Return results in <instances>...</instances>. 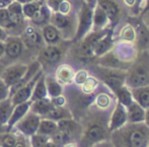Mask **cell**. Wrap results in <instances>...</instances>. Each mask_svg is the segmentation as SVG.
<instances>
[{"mask_svg":"<svg viewBox=\"0 0 149 147\" xmlns=\"http://www.w3.org/2000/svg\"><path fill=\"white\" fill-rule=\"evenodd\" d=\"M110 113L111 111H100L90 107L79 121L82 125V134L78 141L79 147H90L109 139Z\"/></svg>","mask_w":149,"mask_h":147,"instance_id":"1","label":"cell"},{"mask_svg":"<svg viewBox=\"0 0 149 147\" xmlns=\"http://www.w3.org/2000/svg\"><path fill=\"white\" fill-rule=\"evenodd\" d=\"M109 140L115 147H147L149 127L142 123H126L111 132Z\"/></svg>","mask_w":149,"mask_h":147,"instance_id":"2","label":"cell"},{"mask_svg":"<svg viewBox=\"0 0 149 147\" xmlns=\"http://www.w3.org/2000/svg\"><path fill=\"white\" fill-rule=\"evenodd\" d=\"M125 84L130 88L145 86L149 84V54L148 51L139 52L127 70Z\"/></svg>","mask_w":149,"mask_h":147,"instance_id":"3","label":"cell"},{"mask_svg":"<svg viewBox=\"0 0 149 147\" xmlns=\"http://www.w3.org/2000/svg\"><path fill=\"white\" fill-rule=\"evenodd\" d=\"M92 69L96 74L98 80L102 81L104 86L108 88L113 94L117 91V89L125 85L127 70L107 68V67H102L96 64H93Z\"/></svg>","mask_w":149,"mask_h":147,"instance_id":"4","label":"cell"},{"mask_svg":"<svg viewBox=\"0 0 149 147\" xmlns=\"http://www.w3.org/2000/svg\"><path fill=\"white\" fill-rule=\"evenodd\" d=\"M95 3L96 1L94 3L87 1H83L81 3L80 10L77 16L76 33L72 40L73 43L78 44L90 31H92V14H93V8Z\"/></svg>","mask_w":149,"mask_h":147,"instance_id":"5","label":"cell"},{"mask_svg":"<svg viewBox=\"0 0 149 147\" xmlns=\"http://www.w3.org/2000/svg\"><path fill=\"white\" fill-rule=\"evenodd\" d=\"M7 11L9 14V22L4 29L8 36H22L24 29L29 24L22 12V4L14 0L8 5Z\"/></svg>","mask_w":149,"mask_h":147,"instance_id":"6","label":"cell"},{"mask_svg":"<svg viewBox=\"0 0 149 147\" xmlns=\"http://www.w3.org/2000/svg\"><path fill=\"white\" fill-rule=\"evenodd\" d=\"M50 24L59 29L64 40H73L77 28V17H75L74 15L71 13L63 14L60 12H52Z\"/></svg>","mask_w":149,"mask_h":147,"instance_id":"7","label":"cell"},{"mask_svg":"<svg viewBox=\"0 0 149 147\" xmlns=\"http://www.w3.org/2000/svg\"><path fill=\"white\" fill-rule=\"evenodd\" d=\"M63 56H64V51L59 45H45L39 50L37 60L40 62L42 69L45 72L46 70L55 69L62 61Z\"/></svg>","mask_w":149,"mask_h":147,"instance_id":"8","label":"cell"},{"mask_svg":"<svg viewBox=\"0 0 149 147\" xmlns=\"http://www.w3.org/2000/svg\"><path fill=\"white\" fill-rule=\"evenodd\" d=\"M40 121H41V117L30 111L26 116L12 127L11 130L26 136V137H31V135L38 132Z\"/></svg>","mask_w":149,"mask_h":147,"instance_id":"9","label":"cell"},{"mask_svg":"<svg viewBox=\"0 0 149 147\" xmlns=\"http://www.w3.org/2000/svg\"><path fill=\"white\" fill-rule=\"evenodd\" d=\"M26 69H28V64H24V63L16 62L10 64L8 66H5L1 75V79L8 86L11 87L22 78Z\"/></svg>","mask_w":149,"mask_h":147,"instance_id":"10","label":"cell"},{"mask_svg":"<svg viewBox=\"0 0 149 147\" xmlns=\"http://www.w3.org/2000/svg\"><path fill=\"white\" fill-rule=\"evenodd\" d=\"M58 129L68 137L70 141L78 142L82 134V125L74 118L58 121Z\"/></svg>","mask_w":149,"mask_h":147,"instance_id":"11","label":"cell"},{"mask_svg":"<svg viewBox=\"0 0 149 147\" xmlns=\"http://www.w3.org/2000/svg\"><path fill=\"white\" fill-rule=\"evenodd\" d=\"M20 37L24 41L26 50H40L43 46H45L41 33V29L37 28L33 24H28Z\"/></svg>","mask_w":149,"mask_h":147,"instance_id":"12","label":"cell"},{"mask_svg":"<svg viewBox=\"0 0 149 147\" xmlns=\"http://www.w3.org/2000/svg\"><path fill=\"white\" fill-rule=\"evenodd\" d=\"M4 47H5L4 57L8 59L19 58L26 50L20 36H8L7 39L4 41Z\"/></svg>","mask_w":149,"mask_h":147,"instance_id":"13","label":"cell"},{"mask_svg":"<svg viewBox=\"0 0 149 147\" xmlns=\"http://www.w3.org/2000/svg\"><path fill=\"white\" fill-rule=\"evenodd\" d=\"M113 51L118 56L120 60L126 63H130V64H132L135 61L139 54V51L136 48L135 44L126 43V42H116Z\"/></svg>","mask_w":149,"mask_h":147,"instance_id":"14","label":"cell"},{"mask_svg":"<svg viewBox=\"0 0 149 147\" xmlns=\"http://www.w3.org/2000/svg\"><path fill=\"white\" fill-rule=\"evenodd\" d=\"M126 123H128L127 110L123 105H121L116 100V104L113 107L110 113V117H109V131L111 133V132L121 128Z\"/></svg>","mask_w":149,"mask_h":147,"instance_id":"15","label":"cell"},{"mask_svg":"<svg viewBox=\"0 0 149 147\" xmlns=\"http://www.w3.org/2000/svg\"><path fill=\"white\" fill-rule=\"evenodd\" d=\"M44 73V70L42 69L31 81H29L26 84H24V86H22L19 89H17L11 96V102L14 106L18 104H22V102H29L31 100V94H33V87H35V84L37 82V80L40 78L42 74Z\"/></svg>","mask_w":149,"mask_h":147,"instance_id":"16","label":"cell"},{"mask_svg":"<svg viewBox=\"0 0 149 147\" xmlns=\"http://www.w3.org/2000/svg\"><path fill=\"white\" fill-rule=\"evenodd\" d=\"M93 64L100 65L102 67H107V68H114V69H121V70H128L131 66L130 63L123 62L120 60L118 56L115 54L113 49L109 51L108 53L104 54L100 57H97L94 60Z\"/></svg>","mask_w":149,"mask_h":147,"instance_id":"17","label":"cell"},{"mask_svg":"<svg viewBox=\"0 0 149 147\" xmlns=\"http://www.w3.org/2000/svg\"><path fill=\"white\" fill-rule=\"evenodd\" d=\"M115 104H116V98L109 90V91H100L95 93L91 106L100 111H112Z\"/></svg>","mask_w":149,"mask_h":147,"instance_id":"18","label":"cell"},{"mask_svg":"<svg viewBox=\"0 0 149 147\" xmlns=\"http://www.w3.org/2000/svg\"><path fill=\"white\" fill-rule=\"evenodd\" d=\"M135 28L136 31V41L135 46L138 51H147L149 49V29L146 28L141 22H136L135 24H131Z\"/></svg>","mask_w":149,"mask_h":147,"instance_id":"19","label":"cell"},{"mask_svg":"<svg viewBox=\"0 0 149 147\" xmlns=\"http://www.w3.org/2000/svg\"><path fill=\"white\" fill-rule=\"evenodd\" d=\"M75 70L71 65L62 63L59 64L55 68L54 76L63 86H68L73 84V78H74Z\"/></svg>","mask_w":149,"mask_h":147,"instance_id":"20","label":"cell"},{"mask_svg":"<svg viewBox=\"0 0 149 147\" xmlns=\"http://www.w3.org/2000/svg\"><path fill=\"white\" fill-rule=\"evenodd\" d=\"M96 3L104 10L113 26H116L121 15V7L114 0H96Z\"/></svg>","mask_w":149,"mask_h":147,"instance_id":"21","label":"cell"},{"mask_svg":"<svg viewBox=\"0 0 149 147\" xmlns=\"http://www.w3.org/2000/svg\"><path fill=\"white\" fill-rule=\"evenodd\" d=\"M115 39H114V35H113V31L112 29H109V31L100 40H98V42L95 44L93 48V55L95 59L97 57H100L104 54L108 53L109 51L114 48L115 46Z\"/></svg>","mask_w":149,"mask_h":147,"instance_id":"22","label":"cell"},{"mask_svg":"<svg viewBox=\"0 0 149 147\" xmlns=\"http://www.w3.org/2000/svg\"><path fill=\"white\" fill-rule=\"evenodd\" d=\"M41 33L45 45L57 46L60 45L61 41L63 40L59 29L51 24H48L41 28Z\"/></svg>","mask_w":149,"mask_h":147,"instance_id":"23","label":"cell"},{"mask_svg":"<svg viewBox=\"0 0 149 147\" xmlns=\"http://www.w3.org/2000/svg\"><path fill=\"white\" fill-rule=\"evenodd\" d=\"M110 24V20L104 10L97 3H95L92 14V31H102L104 29H109Z\"/></svg>","mask_w":149,"mask_h":147,"instance_id":"24","label":"cell"},{"mask_svg":"<svg viewBox=\"0 0 149 147\" xmlns=\"http://www.w3.org/2000/svg\"><path fill=\"white\" fill-rule=\"evenodd\" d=\"M31 104V102L29 100V102H22V104H18V105H16V106H14L12 114H11V116H10V119H9V121H8L7 125H6V130H7V131H10V130L12 129V127H13L19 120H22V118L30 112Z\"/></svg>","mask_w":149,"mask_h":147,"instance_id":"25","label":"cell"},{"mask_svg":"<svg viewBox=\"0 0 149 147\" xmlns=\"http://www.w3.org/2000/svg\"><path fill=\"white\" fill-rule=\"evenodd\" d=\"M128 123H142L145 119V109L142 108L135 100L126 108Z\"/></svg>","mask_w":149,"mask_h":147,"instance_id":"26","label":"cell"},{"mask_svg":"<svg viewBox=\"0 0 149 147\" xmlns=\"http://www.w3.org/2000/svg\"><path fill=\"white\" fill-rule=\"evenodd\" d=\"M13 108L14 105L12 104L10 98L0 102V132L7 131L6 125L10 119Z\"/></svg>","mask_w":149,"mask_h":147,"instance_id":"27","label":"cell"},{"mask_svg":"<svg viewBox=\"0 0 149 147\" xmlns=\"http://www.w3.org/2000/svg\"><path fill=\"white\" fill-rule=\"evenodd\" d=\"M53 107L54 105L52 104L51 98H41V100H37L31 102L30 111L35 113L36 115H38V116H40L41 118H45L49 114V112L52 110Z\"/></svg>","mask_w":149,"mask_h":147,"instance_id":"28","label":"cell"},{"mask_svg":"<svg viewBox=\"0 0 149 147\" xmlns=\"http://www.w3.org/2000/svg\"><path fill=\"white\" fill-rule=\"evenodd\" d=\"M45 83L46 88H47L48 96L50 98L64 93V86L55 78L54 75H50L49 73L46 74L45 73Z\"/></svg>","mask_w":149,"mask_h":147,"instance_id":"29","label":"cell"},{"mask_svg":"<svg viewBox=\"0 0 149 147\" xmlns=\"http://www.w3.org/2000/svg\"><path fill=\"white\" fill-rule=\"evenodd\" d=\"M52 11L49 9L47 5L45 3L41 6V8L39 9V11L36 13V15L31 18L29 22H31V24L37 26V28L41 29L44 26L50 24V18H51Z\"/></svg>","mask_w":149,"mask_h":147,"instance_id":"30","label":"cell"},{"mask_svg":"<svg viewBox=\"0 0 149 147\" xmlns=\"http://www.w3.org/2000/svg\"><path fill=\"white\" fill-rule=\"evenodd\" d=\"M133 100L140 105L142 108H149V84L145 86H140L136 88H131Z\"/></svg>","mask_w":149,"mask_h":147,"instance_id":"31","label":"cell"},{"mask_svg":"<svg viewBox=\"0 0 149 147\" xmlns=\"http://www.w3.org/2000/svg\"><path fill=\"white\" fill-rule=\"evenodd\" d=\"M57 131H58L57 122L53 121V120H51V119H48V118H41V121H40V125H39V128H38L37 133L45 135L50 138Z\"/></svg>","mask_w":149,"mask_h":147,"instance_id":"32","label":"cell"},{"mask_svg":"<svg viewBox=\"0 0 149 147\" xmlns=\"http://www.w3.org/2000/svg\"><path fill=\"white\" fill-rule=\"evenodd\" d=\"M45 118L48 119H51L53 121H61V120L64 119H70L73 118V115L71 113L70 109L67 108V107H56L54 106L52 108V110L49 112V114L47 115Z\"/></svg>","mask_w":149,"mask_h":147,"instance_id":"33","label":"cell"},{"mask_svg":"<svg viewBox=\"0 0 149 147\" xmlns=\"http://www.w3.org/2000/svg\"><path fill=\"white\" fill-rule=\"evenodd\" d=\"M49 98L48 96L47 88H46V83H45V72L40 76V78L37 80L33 90V94H31V102L37 100H41V98Z\"/></svg>","mask_w":149,"mask_h":147,"instance_id":"34","label":"cell"},{"mask_svg":"<svg viewBox=\"0 0 149 147\" xmlns=\"http://www.w3.org/2000/svg\"><path fill=\"white\" fill-rule=\"evenodd\" d=\"M115 98H116V100L119 102L121 105H123L125 108H127L129 105L132 104L133 102V95H132L131 92V88L128 87L127 85H123L117 89V91L114 93Z\"/></svg>","mask_w":149,"mask_h":147,"instance_id":"35","label":"cell"},{"mask_svg":"<svg viewBox=\"0 0 149 147\" xmlns=\"http://www.w3.org/2000/svg\"><path fill=\"white\" fill-rule=\"evenodd\" d=\"M136 31L131 24H127L121 29L118 36V42H126V43L135 44Z\"/></svg>","mask_w":149,"mask_h":147,"instance_id":"36","label":"cell"},{"mask_svg":"<svg viewBox=\"0 0 149 147\" xmlns=\"http://www.w3.org/2000/svg\"><path fill=\"white\" fill-rule=\"evenodd\" d=\"M100 81L98 80L97 77L93 76V75H89L87 77V79L84 81V83L79 86V89L85 94H92L95 93V91L97 90L98 86H100Z\"/></svg>","mask_w":149,"mask_h":147,"instance_id":"37","label":"cell"},{"mask_svg":"<svg viewBox=\"0 0 149 147\" xmlns=\"http://www.w3.org/2000/svg\"><path fill=\"white\" fill-rule=\"evenodd\" d=\"M45 2H41V1H31V2H26V3L22 4V12H24V15L26 17V20H31L33 16L36 15L39 9L41 8V6Z\"/></svg>","mask_w":149,"mask_h":147,"instance_id":"38","label":"cell"},{"mask_svg":"<svg viewBox=\"0 0 149 147\" xmlns=\"http://www.w3.org/2000/svg\"><path fill=\"white\" fill-rule=\"evenodd\" d=\"M18 134L12 131L0 132V146L1 147H12L17 140Z\"/></svg>","mask_w":149,"mask_h":147,"instance_id":"39","label":"cell"},{"mask_svg":"<svg viewBox=\"0 0 149 147\" xmlns=\"http://www.w3.org/2000/svg\"><path fill=\"white\" fill-rule=\"evenodd\" d=\"M48 140H49V137L39 133H36L31 135V137H29L31 147H44Z\"/></svg>","mask_w":149,"mask_h":147,"instance_id":"40","label":"cell"},{"mask_svg":"<svg viewBox=\"0 0 149 147\" xmlns=\"http://www.w3.org/2000/svg\"><path fill=\"white\" fill-rule=\"evenodd\" d=\"M89 72L86 69H79V70L75 71L74 78H73V83L76 86H80L82 83H84V81L87 79V77L89 76Z\"/></svg>","mask_w":149,"mask_h":147,"instance_id":"41","label":"cell"},{"mask_svg":"<svg viewBox=\"0 0 149 147\" xmlns=\"http://www.w3.org/2000/svg\"><path fill=\"white\" fill-rule=\"evenodd\" d=\"M10 98V87L0 78V102Z\"/></svg>","mask_w":149,"mask_h":147,"instance_id":"42","label":"cell"},{"mask_svg":"<svg viewBox=\"0 0 149 147\" xmlns=\"http://www.w3.org/2000/svg\"><path fill=\"white\" fill-rule=\"evenodd\" d=\"M9 22V14L7 8H0V26L5 28Z\"/></svg>","mask_w":149,"mask_h":147,"instance_id":"43","label":"cell"},{"mask_svg":"<svg viewBox=\"0 0 149 147\" xmlns=\"http://www.w3.org/2000/svg\"><path fill=\"white\" fill-rule=\"evenodd\" d=\"M51 102H52V104L56 107H67V98L64 94H61V95L52 98Z\"/></svg>","mask_w":149,"mask_h":147,"instance_id":"44","label":"cell"},{"mask_svg":"<svg viewBox=\"0 0 149 147\" xmlns=\"http://www.w3.org/2000/svg\"><path fill=\"white\" fill-rule=\"evenodd\" d=\"M64 1V0H46L45 4L49 7V9L52 12H58L59 9V6L61 5V3Z\"/></svg>","mask_w":149,"mask_h":147,"instance_id":"45","label":"cell"},{"mask_svg":"<svg viewBox=\"0 0 149 147\" xmlns=\"http://www.w3.org/2000/svg\"><path fill=\"white\" fill-rule=\"evenodd\" d=\"M12 147H30L29 137H26V136L22 135V134H18L17 140H16L15 144H14Z\"/></svg>","mask_w":149,"mask_h":147,"instance_id":"46","label":"cell"},{"mask_svg":"<svg viewBox=\"0 0 149 147\" xmlns=\"http://www.w3.org/2000/svg\"><path fill=\"white\" fill-rule=\"evenodd\" d=\"M71 9H72V6H71V3L69 0H64V1L61 3V5L59 6V9H58V12L63 14H69L71 13Z\"/></svg>","mask_w":149,"mask_h":147,"instance_id":"47","label":"cell"},{"mask_svg":"<svg viewBox=\"0 0 149 147\" xmlns=\"http://www.w3.org/2000/svg\"><path fill=\"white\" fill-rule=\"evenodd\" d=\"M141 22L149 29V9L141 12Z\"/></svg>","mask_w":149,"mask_h":147,"instance_id":"48","label":"cell"},{"mask_svg":"<svg viewBox=\"0 0 149 147\" xmlns=\"http://www.w3.org/2000/svg\"><path fill=\"white\" fill-rule=\"evenodd\" d=\"M90 147H115V146H114V144L108 139V140H104V141L98 142V143H96V144H93V145Z\"/></svg>","mask_w":149,"mask_h":147,"instance_id":"49","label":"cell"},{"mask_svg":"<svg viewBox=\"0 0 149 147\" xmlns=\"http://www.w3.org/2000/svg\"><path fill=\"white\" fill-rule=\"evenodd\" d=\"M8 38V33H6V31L2 26H0V41L4 42Z\"/></svg>","mask_w":149,"mask_h":147,"instance_id":"50","label":"cell"},{"mask_svg":"<svg viewBox=\"0 0 149 147\" xmlns=\"http://www.w3.org/2000/svg\"><path fill=\"white\" fill-rule=\"evenodd\" d=\"M13 1L14 0H0V8H7Z\"/></svg>","mask_w":149,"mask_h":147,"instance_id":"51","label":"cell"},{"mask_svg":"<svg viewBox=\"0 0 149 147\" xmlns=\"http://www.w3.org/2000/svg\"><path fill=\"white\" fill-rule=\"evenodd\" d=\"M4 54H5V47H4V42L0 41V60L4 58Z\"/></svg>","mask_w":149,"mask_h":147,"instance_id":"52","label":"cell"},{"mask_svg":"<svg viewBox=\"0 0 149 147\" xmlns=\"http://www.w3.org/2000/svg\"><path fill=\"white\" fill-rule=\"evenodd\" d=\"M62 147H79V145H78V142L70 141V142H67V143H65Z\"/></svg>","mask_w":149,"mask_h":147,"instance_id":"53","label":"cell"},{"mask_svg":"<svg viewBox=\"0 0 149 147\" xmlns=\"http://www.w3.org/2000/svg\"><path fill=\"white\" fill-rule=\"evenodd\" d=\"M44 147H60L59 145H57V144L55 143V142H53L51 139L49 138V140H48L47 142H46V144L44 145Z\"/></svg>","mask_w":149,"mask_h":147,"instance_id":"54","label":"cell"},{"mask_svg":"<svg viewBox=\"0 0 149 147\" xmlns=\"http://www.w3.org/2000/svg\"><path fill=\"white\" fill-rule=\"evenodd\" d=\"M124 2L126 3V5L129 7H133L134 5L137 4V0H124Z\"/></svg>","mask_w":149,"mask_h":147,"instance_id":"55","label":"cell"},{"mask_svg":"<svg viewBox=\"0 0 149 147\" xmlns=\"http://www.w3.org/2000/svg\"><path fill=\"white\" fill-rule=\"evenodd\" d=\"M144 123L149 127V108L145 110V119H144Z\"/></svg>","mask_w":149,"mask_h":147,"instance_id":"56","label":"cell"},{"mask_svg":"<svg viewBox=\"0 0 149 147\" xmlns=\"http://www.w3.org/2000/svg\"><path fill=\"white\" fill-rule=\"evenodd\" d=\"M16 1H18L19 3L24 4V3H26V2H31V1H41V2H45L46 0H16Z\"/></svg>","mask_w":149,"mask_h":147,"instance_id":"57","label":"cell"},{"mask_svg":"<svg viewBox=\"0 0 149 147\" xmlns=\"http://www.w3.org/2000/svg\"><path fill=\"white\" fill-rule=\"evenodd\" d=\"M5 66L6 65L0 60V78H1V75H2V73H3V70H4V68H5Z\"/></svg>","mask_w":149,"mask_h":147,"instance_id":"58","label":"cell"},{"mask_svg":"<svg viewBox=\"0 0 149 147\" xmlns=\"http://www.w3.org/2000/svg\"><path fill=\"white\" fill-rule=\"evenodd\" d=\"M143 2L145 3V0H137V4L140 6V10H143V7H144V4H143Z\"/></svg>","mask_w":149,"mask_h":147,"instance_id":"59","label":"cell"},{"mask_svg":"<svg viewBox=\"0 0 149 147\" xmlns=\"http://www.w3.org/2000/svg\"><path fill=\"white\" fill-rule=\"evenodd\" d=\"M149 9V0H145V3H144V7H143V10L141 12L145 11V10H148Z\"/></svg>","mask_w":149,"mask_h":147,"instance_id":"60","label":"cell"},{"mask_svg":"<svg viewBox=\"0 0 149 147\" xmlns=\"http://www.w3.org/2000/svg\"><path fill=\"white\" fill-rule=\"evenodd\" d=\"M147 147H149V140H148V145H147Z\"/></svg>","mask_w":149,"mask_h":147,"instance_id":"61","label":"cell"},{"mask_svg":"<svg viewBox=\"0 0 149 147\" xmlns=\"http://www.w3.org/2000/svg\"><path fill=\"white\" fill-rule=\"evenodd\" d=\"M147 51H148V54H149V49H148V50H147Z\"/></svg>","mask_w":149,"mask_h":147,"instance_id":"62","label":"cell"},{"mask_svg":"<svg viewBox=\"0 0 149 147\" xmlns=\"http://www.w3.org/2000/svg\"><path fill=\"white\" fill-rule=\"evenodd\" d=\"M0 147H1V146H0Z\"/></svg>","mask_w":149,"mask_h":147,"instance_id":"63","label":"cell"},{"mask_svg":"<svg viewBox=\"0 0 149 147\" xmlns=\"http://www.w3.org/2000/svg\"><path fill=\"white\" fill-rule=\"evenodd\" d=\"M30 147H31V146H30Z\"/></svg>","mask_w":149,"mask_h":147,"instance_id":"64","label":"cell"}]
</instances>
